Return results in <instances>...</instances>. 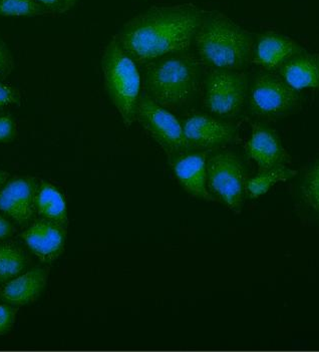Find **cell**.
<instances>
[{
  "label": "cell",
  "instance_id": "6da1fadb",
  "mask_svg": "<svg viewBox=\"0 0 319 352\" xmlns=\"http://www.w3.org/2000/svg\"><path fill=\"white\" fill-rule=\"evenodd\" d=\"M204 10L193 4L155 6L124 23L116 38L138 65L187 52Z\"/></svg>",
  "mask_w": 319,
  "mask_h": 352
},
{
  "label": "cell",
  "instance_id": "7a4b0ae2",
  "mask_svg": "<svg viewBox=\"0 0 319 352\" xmlns=\"http://www.w3.org/2000/svg\"><path fill=\"white\" fill-rule=\"evenodd\" d=\"M201 65L187 52L170 54L147 63L144 91L148 98L170 111L193 104L201 87Z\"/></svg>",
  "mask_w": 319,
  "mask_h": 352
},
{
  "label": "cell",
  "instance_id": "3957f363",
  "mask_svg": "<svg viewBox=\"0 0 319 352\" xmlns=\"http://www.w3.org/2000/svg\"><path fill=\"white\" fill-rule=\"evenodd\" d=\"M194 43L201 61L212 69L241 71L252 61V36L221 12L205 13Z\"/></svg>",
  "mask_w": 319,
  "mask_h": 352
},
{
  "label": "cell",
  "instance_id": "277c9868",
  "mask_svg": "<svg viewBox=\"0 0 319 352\" xmlns=\"http://www.w3.org/2000/svg\"><path fill=\"white\" fill-rule=\"evenodd\" d=\"M102 67L107 93L124 124L130 126L135 121L142 95L138 63L113 37L102 54Z\"/></svg>",
  "mask_w": 319,
  "mask_h": 352
},
{
  "label": "cell",
  "instance_id": "5b68a950",
  "mask_svg": "<svg viewBox=\"0 0 319 352\" xmlns=\"http://www.w3.org/2000/svg\"><path fill=\"white\" fill-rule=\"evenodd\" d=\"M247 169L231 151H220L207 159V188L214 199L240 213L246 193Z\"/></svg>",
  "mask_w": 319,
  "mask_h": 352
},
{
  "label": "cell",
  "instance_id": "8992f818",
  "mask_svg": "<svg viewBox=\"0 0 319 352\" xmlns=\"http://www.w3.org/2000/svg\"><path fill=\"white\" fill-rule=\"evenodd\" d=\"M249 109L254 116L265 119L288 117L301 109L299 91L292 89L280 76L257 74L248 89Z\"/></svg>",
  "mask_w": 319,
  "mask_h": 352
},
{
  "label": "cell",
  "instance_id": "52a82bcc",
  "mask_svg": "<svg viewBox=\"0 0 319 352\" xmlns=\"http://www.w3.org/2000/svg\"><path fill=\"white\" fill-rule=\"evenodd\" d=\"M248 96L245 74L234 69H213L203 82L205 108L218 118L236 117Z\"/></svg>",
  "mask_w": 319,
  "mask_h": 352
},
{
  "label": "cell",
  "instance_id": "ba28073f",
  "mask_svg": "<svg viewBox=\"0 0 319 352\" xmlns=\"http://www.w3.org/2000/svg\"><path fill=\"white\" fill-rule=\"evenodd\" d=\"M135 120L152 135L153 139L167 153L168 156L193 150L188 145L182 122L170 109L142 94L138 104Z\"/></svg>",
  "mask_w": 319,
  "mask_h": 352
},
{
  "label": "cell",
  "instance_id": "9c48e42d",
  "mask_svg": "<svg viewBox=\"0 0 319 352\" xmlns=\"http://www.w3.org/2000/svg\"><path fill=\"white\" fill-rule=\"evenodd\" d=\"M181 122L186 141L193 150H215L237 137L235 124L207 113H192Z\"/></svg>",
  "mask_w": 319,
  "mask_h": 352
},
{
  "label": "cell",
  "instance_id": "30bf717a",
  "mask_svg": "<svg viewBox=\"0 0 319 352\" xmlns=\"http://www.w3.org/2000/svg\"><path fill=\"white\" fill-rule=\"evenodd\" d=\"M169 164L185 191L203 200H214L207 188V152L189 150L169 156Z\"/></svg>",
  "mask_w": 319,
  "mask_h": 352
},
{
  "label": "cell",
  "instance_id": "8fae6325",
  "mask_svg": "<svg viewBox=\"0 0 319 352\" xmlns=\"http://www.w3.org/2000/svg\"><path fill=\"white\" fill-rule=\"evenodd\" d=\"M38 183L34 177H15L0 191V211L17 222L34 216Z\"/></svg>",
  "mask_w": 319,
  "mask_h": 352
},
{
  "label": "cell",
  "instance_id": "7c38bea8",
  "mask_svg": "<svg viewBox=\"0 0 319 352\" xmlns=\"http://www.w3.org/2000/svg\"><path fill=\"white\" fill-rule=\"evenodd\" d=\"M246 153L257 164L259 170L271 169L289 163L290 157L280 138L264 122H255L252 134L247 142Z\"/></svg>",
  "mask_w": 319,
  "mask_h": 352
},
{
  "label": "cell",
  "instance_id": "4fadbf2b",
  "mask_svg": "<svg viewBox=\"0 0 319 352\" xmlns=\"http://www.w3.org/2000/svg\"><path fill=\"white\" fill-rule=\"evenodd\" d=\"M21 238L28 249L45 263L58 259L65 249L63 226L47 219L34 222L23 232Z\"/></svg>",
  "mask_w": 319,
  "mask_h": 352
},
{
  "label": "cell",
  "instance_id": "5bb4252c",
  "mask_svg": "<svg viewBox=\"0 0 319 352\" xmlns=\"http://www.w3.org/2000/svg\"><path fill=\"white\" fill-rule=\"evenodd\" d=\"M303 52L305 50L290 37L276 32H265L259 34L253 45L252 61L266 71H275Z\"/></svg>",
  "mask_w": 319,
  "mask_h": 352
},
{
  "label": "cell",
  "instance_id": "9a60e30c",
  "mask_svg": "<svg viewBox=\"0 0 319 352\" xmlns=\"http://www.w3.org/2000/svg\"><path fill=\"white\" fill-rule=\"evenodd\" d=\"M294 209L301 220L319 227V157L302 170L297 180Z\"/></svg>",
  "mask_w": 319,
  "mask_h": 352
},
{
  "label": "cell",
  "instance_id": "2e32d148",
  "mask_svg": "<svg viewBox=\"0 0 319 352\" xmlns=\"http://www.w3.org/2000/svg\"><path fill=\"white\" fill-rule=\"evenodd\" d=\"M47 278V269H32L4 284L0 290V298L10 305L23 306L32 302L45 290Z\"/></svg>",
  "mask_w": 319,
  "mask_h": 352
},
{
  "label": "cell",
  "instance_id": "e0dca14e",
  "mask_svg": "<svg viewBox=\"0 0 319 352\" xmlns=\"http://www.w3.org/2000/svg\"><path fill=\"white\" fill-rule=\"evenodd\" d=\"M279 76L295 91L318 89L319 54L307 50L296 54L279 69Z\"/></svg>",
  "mask_w": 319,
  "mask_h": 352
},
{
  "label": "cell",
  "instance_id": "ac0fdd59",
  "mask_svg": "<svg viewBox=\"0 0 319 352\" xmlns=\"http://www.w3.org/2000/svg\"><path fill=\"white\" fill-rule=\"evenodd\" d=\"M36 209L43 219L65 227L67 223V205L62 193L52 184L41 182L36 197Z\"/></svg>",
  "mask_w": 319,
  "mask_h": 352
},
{
  "label": "cell",
  "instance_id": "d6986e66",
  "mask_svg": "<svg viewBox=\"0 0 319 352\" xmlns=\"http://www.w3.org/2000/svg\"><path fill=\"white\" fill-rule=\"evenodd\" d=\"M298 172L289 169L286 165L271 168V169L259 170L255 176L247 179L245 190L250 198L256 199L268 191L279 182H286L294 178Z\"/></svg>",
  "mask_w": 319,
  "mask_h": 352
},
{
  "label": "cell",
  "instance_id": "ffe728a7",
  "mask_svg": "<svg viewBox=\"0 0 319 352\" xmlns=\"http://www.w3.org/2000/svg\"><path fill=\"white\" fill-rule=\"evenodd\" d=\"M26 256L14 245L0 244V282L19 276L25 268Z\"/></svg>",
  "mask_w": 319,
  "mask_h": 352
},
{
  "label": "cell",
  "instance_id": "44dd1931",
  "mask_svg": "<svg viewBox=\"0 0 319 352\" xmlns=\"http://www.w3.org/2000/svg\"><path fill=\"white\" fill-rule=\"evenodd\" d=\"M45 12L36 0H0V16H34Z\"/></svg>",
  "mask_w": 319,
  "mask_h": 352
},
{
  "label": "cell",
  "instance_id": "7402d4cb",
  "mask_svg": "<svg viewBox=\"0 0 319 352\" xmlns=\"http://www.w3.org/2000/svg\"><path fill=\"white\" fill-rule=\"evenodd\" d=\"M21 91L10 85L0 82V109L21 104Z\"/></svg>",
  "mask_w": 319,
  "mask_h": 352
},
{
  "label": "cell",
  "instance_id": "603a6c76",
  "mask_svg": "<svg viewBox=\"0 0 319 352\" xmlns=\"http://www.w3.org/2000/svg\"><path fill=\"white\" fill-rule=\"evenodd\" d=\"M16 312V308L0 304V336H4L12 329Z\"/></svg>",
  "mask_w": 319,
  "mask_h": 352
},
{
  "label": "cell",
  "instance_id": "cb8c5ba5",
  "mask_svg": "<svg viewBox=\"0 0 319 352\" xmlns=\"http://www.w3.org/2000/svg\"><path fill=\"white\" fill-rule=\"evenodd\" d=\"M16 135L14 120L10 116H0V144L10 143Z\"/></svg>",
  "mask_w": 319,
  "mask_h": 352
},
{
  "label": "cell",
  "instance_id": "d4e9b609",
  "mask_svg": "<svg viewBox=\"0 0 319 352\" xmlns=\"http://www.w3.org/2000/svg\"><path fill=\"white\" fill-rule=\"evenodd\" d=\"M13 69H14V60H13L12 52L0 37V78H4L10 76Z\"/></svg>",
  "mask_w": 319,
  "mask_h": 352
},
{
  "label": "cell",
  "instance_id": "484cf974",
  "mask_svg": "<svg viewBox=\"0 0 319 352\" xmlns=\"http://www.w3.org/2000/svg\"><path fill=\"white\" fill-rule=\"evenodd\" d=\"M14 232L12 223L0 215V240L6 239V238L10 237Z\"/></svg>",
  "mask_w": 319,
  "mask_h": 352
},
{
  "label": "cell",
  "instance_id": "4316f807",
  "mask_svg": "<svg viewBox=\"0 0 319 352\" xmlns=\"http://www.w3.org/2000/svg\"><path fill=\"white\" fill-rule=\"evenodd\" d=\"M41 6L50 8V10H58L60 8L62 10L63 6V0H36Z\"/></svg>",
  "mask_w": 319,
  "mask_h": 352
},
{
  "label": "cell",
  "instance_id": "83f0119b",
  "mask_svg": "<svg viewBox=\"0 0 319 352\" xmlns=\"http://www.w3.org/2000/svg\"><path fill=\"white\" fill-rule=\"evenodd\" d=\"M76 1L78 0H63V6L60 12H69V10H72L76 6Z\"/></svg>",
  "mask_w": 319,
  "mask_h": 352
},
{
  "label": "cell",
  "instance_id": "f1b7e54d",
  "mask_svg": "<svg viewBox=\"0 0 319 352\" xmlns=\"http://www.w3.org/2000/svg\"><path fill=\"white\" fill-rule=\"evenodd\" d=\"M8 176H10V174H8V172H6V170H0V187H1V186L6 182Z\"/></svg>",
  "mask_w": 319,
  "mask_h": 352
}]
</instances>
